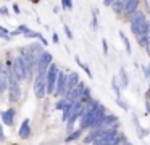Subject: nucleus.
I'll list each match as a JSON object with an SVG mask.
<instances>
[{
    "mask_svg": "<svg viewBox=\"0 0 150 145\" xmlns=\"http://www.w3.org/2000/svg\"><path fill=\"white\" fill-rule=\"evenodd\" d=\"M97 11H95L94 13V18H92V28H94V29H97Z\"/></svg>",
    "mask_w": 150,
    "mask_h": 145,
    "instance_id": "23",
    "label": "nucleus"
},
{
    "mask_svg": "<svg viewBox=\"0 0 150 145\" xmlns=\"http://www.w3.org/2000/svg\"><path fill=\"white\" fill-rule=\"evenodd\" d=\"M132 119H134V124H136V131H137V135H139L140 139H142V137H145V135L149 134V129H142V127H140V126H139V121H137V116H136V115L132 116Z\"/></svg>",
    "mask_w": 150,
    "mask_h": 145,
    "instance_id": "13",
    "label": "nucleus"
},
{
    "mask_svg": "<svg viewBox=\"0 0 150 145\" xmlns=\"http://www.w3.org/2000/svg\"><path fill=\"white\" fill-rule=\"evenodd\" d=\"M57 77H58V68L57 64H50L49 69L45 73V86H47V93H53L55 92V84H57Z\"/></svg>",
    "mask_w": 150,
    "mask_h": 145,
    "instance_id": "2",
    "label": "nucleus"
},
{
    "mask_svg": "<svg viewBox=\"0 0 150 145\" xmlns=\"http://www.w3.org/2000/svg\"><path fill=\"white\" fill-rule=\"evenodd\" d=\"M76 63H78V64H79V66H81V68H82V69H84V71H86V74H87V76H89V77H92V73H91V69H89V68H87V66H86V64H84V63H82V61H81V60H79V58H78V57H76Z\"/></svg>",
    "mask_w": 150,
    "mask_h": 145,
    "instance_id": "19",
    "label": "nucleus"
},
{
    "mask_svg": "<svg viewBox=\"0 0 150 145\" xmlns=\"http://www.w3.org/2000/svg\"><path fill=\"white\" fill-rule=\"evenodd\" d=\"M127 0H113V3H111V8H113L115 13H121L124 11V6H126Z\"/></svg>",
    "mask_w": 150,
    "mask_h": 145,
    "instance_id": "12",
    "label": "nucleus"
},
{
    "mask_svg": "<svg viewBox=\"0 0 150 145\" xmlns=\"http://www.w3.org/2000/svg\"><path fill=\"white\" fill-rule=\"evenodd\" d=\"M120 39L123 40V44H124V48H126L127 55H129V53H131V44H129V40H127V37L124 35V32H120Z\"/></svg>",
    "mask_w": 150,
    "mask_h": 145,
    "instance_id": "16",
    "label": "nucleus"
},
{
    "mask_svg": "<svg viewBox=\"0 0 150 145\" xmlns=\"http://www.w3.org/2000/svg\"><path fill=\"white\" fill-rule=\"evenodd\" d=\"M116 103H118V105H120V106H121V108H123V110H126V111H127V110H129V106H127V105H126V103H124V102H123V100H121V98H116Z\"/></svg>",
    "mask_w": 150,
    "mask_h": 145,
    "instance_id": "22",
    "label": "nucleus"
},
{
    "mask_svg": "<svg viewBox=\"0 0 150 145\" xmlns=\"http://www.w3.org/2000/svg\"><path fill=\"white\" fill-rule=\"evenodd\" d=\"M120 77H121V86L120 87H127L129 79H127V74H126V69H124V68L120 69Z\"/></svg>",
    "mask_w": 150,
    "mask_h": 145,
    "instance_id": "15",
    "label": "nucleus"
},
{
    "mask_svg": "<svg viewBox=\"0 0 150 145\" xmlns=\"http://www.w3.org/2000/svg\"><path fill=\"white\" fill-rule=\"evenodd\" d=\"M62 3H63V8H65V10H71L73 8V2H71V0H62Z\"/></svg>",
    "mask_w": 150,
    "mask_h": 145,
    "instance_id": "21",
    "label": "nucleus"
},
{
    "mask_svg": "<svg viewBox=\"0 0 150 145\" xmlns=\"http://www.w3.org/2000/svg\"><path fill=\"white\" fill-rule=\"evenodd\" d=\"M11 74H13V77L20 82V81L26 79V73H24V66H23V61H21L20 57H16L13 60V64H11Z\"/></svg>",
    "mask_w": 150,
    "mask_h": 145,
    "instance_id": "4",
    "label": "nucleus"
},
{
    "mask_svg": "<svg viewBox=\"0 0 150 145\" xmlns=\"http://www.w3.org/2000/svg\"><path fill=\"white\" fill-rule=\"evenodd\" d=\"M149 42H150V23H149Z\"/></svg>",
    "mask_w": 150,
    "mask_h": 145,
    "instance_id": "34",
    "label": "nucleus"
},
{
    "mask_svg": "<svg viewBox=\"0 0 150 145\" xmlns=\"http://www.w3.org/2000/svg\"><path fill=\"white\" fill-rule=\"evenodd\" d=\"M0 13L7 16V15H8V10H7V6H2V8H0Z\"/></svg>",
    "mask_w": 150,
    "mask_h": 145,
    "instance_id": "27",
    "label": "nucleus"
},
{
    "mask_svg": "<svg viewBox=\"0 0 150 145\" xmlns=\"http://www.w3.org/2000/svg\"><path fill=\"white\" fill-rule=\"evenodd\" d=\"M131 31L136 35L137 39L144 37V35H149V21L145 19V15L140 11V15L137 18H134L131 21Z\"/></svg>",
    "mask_w": 150,
    "mask_h": 145,
    "instance_id": "1",
    "label": "nucleus"
},
{
    "mask_svg": "<svg viewBox=\"0 0 150 145\" xmlns=\"http://www.w3.org/2000/svg\"><path fill=\"white\" fill-rule=\"evenodd\" d=\"M145 97H147V100H150V89H149V92H147V95H145Z\"/></svg>",
    "mask_w": 150,
    "mask_h": 145,
    "instance_id": "33",
    "label": "nucleus"
},
{
    "mask_svg": "<svg viewBox=\"0 0 150 145\" xmlns=\"http://www.w3.org/2000/svg\"><path fill=\"white\" fill-rule=\"evenodd\" d=\"M0 140L2 142L5 140V134H4V131H2V124H0Z\"/></svg>",
    "mask_w": 150,
    "mask_h": 145,
    "instance_id": "28",
    "label": "nucleus"
},
{
    "mask_svg": "<svg viewBox=\"0 0 150 145\" xmlns=\"http://www.w3.org/2000/svg\"><path fill=\"white\" fill-rule=\"evenodd\" d=\"M71 105V103L68 102L66 98H62L60 102H57V105H55V108L57 110H65V108H68V106Z\"/></svg>",
    "mask_w": 150,
    "mask_h": 145,
    "instance_id": "18",
    "label": "nucleus"
},
{
    "mask_svg": "<svg viewBox=\"0 0 150 145\" xmlns=\"http://www.w3.org/2000/svg\"><path fill=\"white\" fill-rule=\"evenodd\" d=\"M102 45H103V53L107 55L108 53V45H107V40H105V39L102 40Z\"/></svg>",
    "mask_w": 150,
    "mask_h": 145,
    "instance_id": "25",
    "label": "nucleus"
},
{
    "mask_svg": "<svg viewBox=\"0 0 150 145\" xmlns=\"http://www.w3.org/2000/svg\"><path fill=\"white\" fill-rule=\"evenodd\" d=\"M103 3H105V5H111V3H113V0H103Z\"/></svg>",
    "mask_w": 150,
    "mask_h": 145,
    "instance_id": "32",
    "label": "nucleus"
},
{
    "mask_svg": "<svg viewBox=\"0 0 150 145\" xmlns=\"http://www.w3.org/2000/svg\"><path fill=\"white\" fill-rule=\"evenodd\" d=\"M13 11L16 13V15H20V11H21V10H20V6H18V5H15V6H13Z\"/></svg>",
    "mask_w": 150,
    "mask_h": 145,
    "instance_id": "30",
    "label": "nucleus"
},
{
    "mask_svg": "<svg viewBox=\"0 0 150 145\" xmlns=\"http://www.w3.org/2000/svg\"><path fill=\"white\" fill-rule=\"evenodd\" d=\"M137 6H139V0H127L126 6H124V11H126V15H132L134 11H137Z\"/></svg>",
    "mask_w": 150,
    "mask_h": 145,
    "instance_id": "11",
    "label": "nucleus"
},
{
    "mask_svg": "<svg viewBox=\"0 0 150 145\" xmlns=\"http://www.w3.org/2000/svg\"><path fill=\"white\" fill-rule=\"evenodd\" d=\"M55 95L62 97L66 93V74L58 71V77H57V84H55Z\"/></svg>",
    "mask_w": 150,
    "mask_h": 145,
    "instance_id": "7",
    "label": "nucleus"
},
{
    "mask_svg": "<svg viewBox=\"0 0 150 145\" xmlns=\"http://www.w3.org/2000/svg\"><path fill=\"white\" fill-rule=\"evenodd\" d=\"M0 37H4V39H11V35H10V32L7 31V29H4V28H0Z\"/></svg>",
    "mask_w": 150,
    "mask_h": 145,
    "instance_id": "20",
    "label": "nucleus"
},
{
    "mask_svg": "<svg viewBox=\"0 0 150 145\" xmlns=\"http://www.w3.org/2000/svg\"><path fill=\"white\" fill-rule=\"evenodd\" d=\"M18 135L21 139H29L31 137V126H29V119H24L23 124L20 126V131H18Z\"/></svg>",
    "mask_w": 150,
    "mask_h": 145,
    "instance_id": "9",
    "label": "nucleus"
},
{
    "mask_svg": "<svg viewBox=\"0 0 150 145\" xmlns=\"http://www.w3.org/2000/svg\"><path fill=\"white\" fill-rule=\"evenodd\" d=\"M81 134H82V129H78V131H74V132H71V134L66 137V142H73V140H76L78 137H81Z\"/></svg>",
    "mask_w": 150,
    "mask_h": 145,
    "instance_id": "17",
    "label": "nucleus"
},
{
    "mask_svg": "<svg viewBox=\"0 0 150 145\" xmlns=\"http://www.w3.org/2000/svg\"><path fill=\"white\" fill-rule=\"evenodd\" d=\"M50 64H52V53L42 52L39 55V58H37V76H44Z\"/></svg>",
    "mask_w": 150,
    "mask_h": 145,
    "instance_id": "3",
    "label": "nucleus"
},
{
    "mask_svg": "<svg viewBox=\"0 0 150 145\" xmlns=\"http://www.w3.org/2000/svg\"><path fill=\"white\" fill-rule=\"evenodd\" d=\"M34 93L37 98H44V95L47 93V86H45V77L37 76L34 81Z\"/></svg>",
    "mask_w": 150,
    "mask_h": 145,
    "instance_id": "6",
    "label": "nucleus"
},
{
    "mask_svg": "<svg viewBox=\"0 0 150 145\" xmlns=\"http://www.w3.org/2000/svg\"><path fill=\"white\" fill-rule=\"evenodd\" d=\"M78 84H79V74L78 73H73L71 71L69 74H66V93H68L71 89H74Z\"/></svg>",
    "mask_w": 150,
    "mask_h": 145,
    "instance_id": "8",
    "label": "nucleus"
},
{
    "mask_svg": "<svg viewBox=\"0 0 150 145\" xmlns=\"http://www.w3.org/2000/svg\"><path fill=\"white\" fill-rule=\"evenodd\" d=\"M145 108H147V113L150 115V100H147V102H145Z\"/></svg>",
    "mask_w": 150,
    "mask_h": 145,
    "instance_id": "29",
    "label": "nucleus"
},
{
    "mask_svg": "<svg viewBox=\"0 0 150 145\" xmlns=\"http://www.w3.org/2000/svg\"><path fill=\"white\" fill-rule=\"evenodd\" d=\"M2 121H4L7 126H13V121H15V110L10 108V110H7V111H2Z\"/></svg>",
    "mask_w": 150,
    "mask_h": 145,
    "instance_id": "10",
    "label": "nucleus"
},
{
    "mask_svg": "<svg viewBox=\"0 0 150 145\" xmlns=\"http://www.w3.org/2000/svg\"><path fill=\"white\" fill-rule=\"evenodd\" d=\"M144 71H145V77H149V79H150V64L144 68Z\"/></svg>",
    "mask_w": 150,
    "mask_h": 145,
    "instance_id": "26",
    "label": "nucleus"
},
{
    "mask_svg": "<svg viewBox=\"0 0 150 145\" xmlns=\"http://www.w3.org/2000/svg\"><path fill=\"white\" fill-rule=\"evenodd\" d=\"M65 32H66V37L68 39H73V34H71V31H69V28L66 24H65Z\"/></svg>",
    "mask_w": 150,
    "mask_h": 145,
    "instance_id": "24",
    "label": "nucleus"
},
{
    "mask_svg": "<svg viewBox=\"0 0 150 145\" xmlns=\"http://www.w3.org/2000/svg\"><path fill=\"white\" fill-rule=\"evenodd\" d=\"M53 42H57V44H58V35H57V32L53 34Z\"/></svg>",
    "mask_w": 150,
    "mask_h": 145,
    "instance_id": "31",
    "label": "nucleus"
},
{
    "mask_svg": "<svg viewBox=\"0 0 150 145\" xmlns=\"http://www.w3.org/2000/svg\"><path fill=\"white\" fill-rule=\"evenodd\" d=\"M84 89H86V84H84V82H79L78 86L74 87V89H71L68 93H66L65 98L68 100L69 103L79 102V100H81V97H82V92H84Z\"/></svg>",
    "mask_w": 150,
    "mask_h": 145,
    "instance_id": "5",
    "label": "nucleus"
},
{
    "mask_svg": "<svg viewBox=\"0 0 150 145\" xmlns=\"http://www.w3.org/2000/svg\"><path fill=\"white\" fill-rule=\"evenodd\" d=\"M111 89H113V92H115V93H116L118 98H121V87H120V84H118L116 76L111 77Z\"/></svg>",
    "mask_w": 150,
    "mask_h": 145,
    "instance_id": "14",
    "label": "nucleus"
},
{
    "mask_svg": "<svg viewBox=\"0 0 150 145\" xmlns=\"http://www.w3.org/2000/svg\"><path fill=\"white\" fill-rule=\"evenodd\" d=\"M0 93H2V92H0Z\"/></svg>",
    "mask_w": 150,
    "mask_h": 145,
    "instance_id": "35",
    "label": "nucleus"
}]
</instances>
